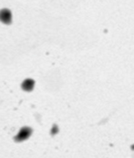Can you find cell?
<instances>
[{
	"mask_svg": "<svg viewBox=\"0 0 134 158\" xmlns=\"http://www.w3.org/2000/svg\"><path fill=\"white\" fill-rule=\"evenodd\" d=\"M57 132V126L54 125L53 127L52 130H51V134H52V135L56 134Z\"/></svg>",
	"mask_w": 134,
	"mask_h": 158,
	"instance_id": "277c9868",
	"label": "cell"
},
{
	"mask_svg": "<svg viewBox=\"0 0 134 158\" xmlns=\"http://www.w3.org/2000/svg\"><path fill=\"white\" fill-rule=\"evenodd\" d=\"M32 134V129L29 127H23L18 135L14 137V140L16 142H23V141L27 140Z\"/></svg>",
	"mask_w": 134,
	"mask_h": 158,
	"instance_id": "6da1fadb",
	"label": "cell"
},
{
	"mask_svg": "<svg viewBox=\"0 0 134 158\" xmlns=\"http://www.w3.org/2000/svg\"><path fill=\"white\" fill-rule=\"evenodd\" d=\"M0 21L4 24H10L12 23V14L9 9L0 10Z\"/></svg>",
	"mask_w": 134,
	"mask_h": 158,
	"instance_id": "7a4b0ae2",
	"label": "cell"
},
{
	"mask_svg": "<svg viewBox=\"0 0 134 158\" xmlns=\"http://www.w3.org/2000/svg\"><path fill=\"white\" fill-rule=\"evenodd\" d=\"M34 87H35V80L32 79H26L21 84V88L27 92H30L31 90H33Z\"/></svg>",
	"mask_w": 134,
	"mask_h": 158,
	"instance_id": "3957f363",
	"label": "cell"
}]
</instances>
